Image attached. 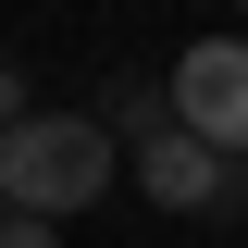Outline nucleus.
I'll return each mask as SVG.
<instances>
[{
	"label": "nucleus",
	"mask_w": 248,
	"mask_h": 248,
	"mask_svg": "<svg viewBox=\"0 0 248 248\" xmlns=\"http://www.w3.org/2000/svg\"><path fill=\"white\" fill-rule=\"evenodd\" d=\"M174 124H186L211 161L248 149V37H199V50L174 62Z\"/></svg>",
	"instance_id": "f03ea898"
},
{
	"label": "nucleus",
	"mask_w": 248,
	"mask_h": 248,
	"mask_svg": "<svg viewBox=\"0 0 248 248\" xmlns=\"http://www.w3.org/2000/svg\"><path fill=\"white\" fill-rule=\"evenodd\" d=\"M137 174H149V199H161V211H211V199H223V161L199 149L186 124H161L149 149H137Z\"/></svg>",
	"instance_id": "7ed1b4c3"
},
{
	"label": "nucleus",
	"mask_w": 248,
	"mask_h": 248,
	"mask_svg": "<svg viewBox=\"0 0 248 248\" xmlns=\"http://www.w3.org/2000/svg\"><path fill=\"white\" fill-rule=\"evenodd\" d=\"M99 186H112V124H87V112H13L0 124V199L25 223L87 211Z\"/></svg>",
	"instance_id": "f257e3e1"
},
{
	"label": "nucleus",
	"mask_w": 248,
	"mask_h": 248,
	"mask_svg": "<svg viewBox=\"0 0 248 248\" xmlns=\"http://www.w3.org/2000/svg\"><path fill=\"white\" fill-rule=\"evenodd\" d=\"M0 248H50V223H25V211H0Z\"/></svg>",
	"instance_id": "20e7f679"
}]
</instances>
